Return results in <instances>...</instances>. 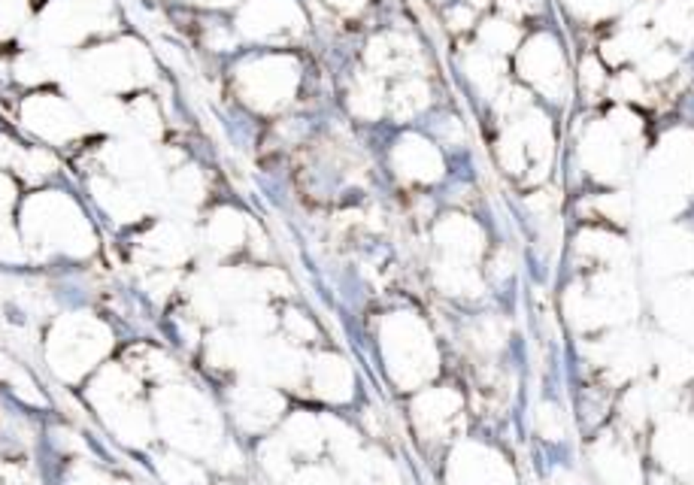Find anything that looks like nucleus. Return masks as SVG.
Listing matches in <instances>:
<instances>
[{"label":"nucleus","instance_id":"1","mask_svg":"<svg viewBox=\"0 0 694 485\" xmlns=\"http://www.w3.org/2000/svg\"><path fill=\"white\" fill-rule=\"evenodd\" d=\"M522 76H528L531 82L543 85L546 91H549V82L564 79L561 52L555 43H549V37H537L528 45H522Z\"/></svg>","mask_w":694,"mask_h":485},{"label":"nucleus","instance_id":"2","mask_svg":"<svg viewBox=\"0 0 694 485\" xmlns=\"http://www.w3.org/2000/svg\"><path fill=\"white\" fill-rule=\"evenodd\" d=\"M334 3H337V6H346V10H358L364 0H334Z\"/></svg>","mask_w":694,"mask_h":485}]
</instances>
